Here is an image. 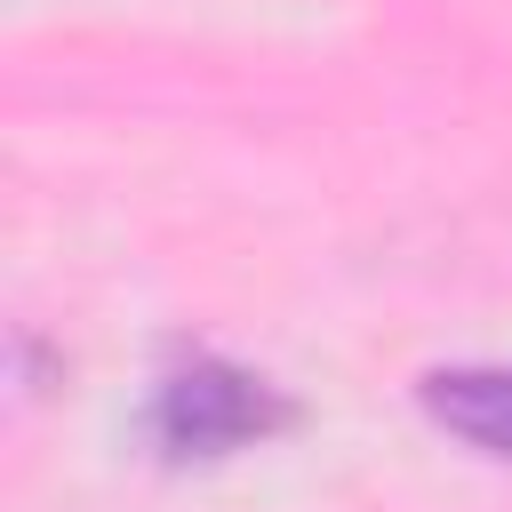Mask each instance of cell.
Segmentation results:
<instances>
[{"instance_id": "cell-1", "label": "cell", "mask_w": 512, "mask_h": 512, "mask_svg": "<svg viewBox=\"0 0 512 512\" xmlns=\"http://www.w3.org/2000/svg\"><path fill=\"white\" fill-rule=\"evenodd\" d=\"M280 424H288V400H280L264 376L224 368V360L176 368V376L160 384V400H152V432H160V448H176V456H232V448H248V440H264V432H280Z\"/></svg>"}, {"instance_id": "cell-2", "label": "cell", "mask_w": 512, "mask_h": 512, "mask_svg": "<svg viewBox=\"0 0 512 512\" xmlns=\"http://www.w3.org/2000/svg\"><path fill=\"white\" fill-rule=\"evenodd\" d=\"M424 408L456 440L512 456V368H440V376H424Z\"/></svg>"}]
</instances>
